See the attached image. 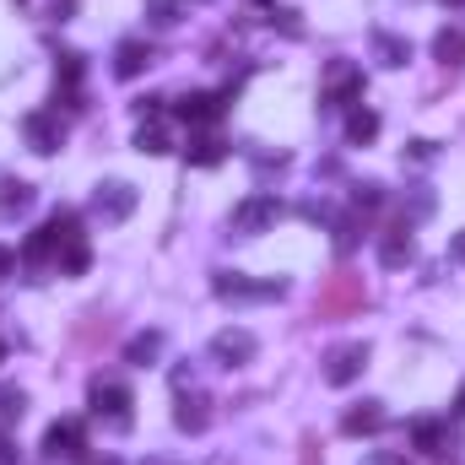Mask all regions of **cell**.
<instances>
[{
	"label": "cell",
	"mask_w": 465,
	"mask_h": 465,
	"mask_svg": "<svg viewBox=\"0 0 465 465\" xmlns=\"http://www.w3.org/2000/svg\"><path fill=\"white\" fill-rule=\"evenodd\" d=\"M135 152H146V157H163V152H168V130H163L157 119H141V130H135Z\"/></svg>",
	"instance_id": "obj_23"
},
{
	"label": "cell",
	"mask_w": 465,
	"mask_h": 465,
	"mask_svg": "<svg viewBox=\"0 0 465 465\" xmlns=\"http://www.w3.org/2000/svg\"><path fill=\"white\" fill-rule=\"evenodd\" d=\"M373 54H379V65H406L411 60V44L395 38V33H373Z\"/></svg>",
	"instance_id": "obj_21"
},
{
	"label": "cell",
	"mask_w": 465,
	"mask_h": 465,
	"mask_svg": "<svg viewBox=\"0 0 465 465\" xmlns=\"http://www.w3.org/2000/svg\"><path fill=\"white\" fill-rule=\"evenodd\" d=\"M0 357H5V347H0Z\"/></svg>",
	"instance_id": "obj_38"
},
{
	"label": "cell",
	"mask_w": 465,
	"mask_h": 465,
	"mask_svg": "<svg viewBox=\"0 0 465 465\" xmlns=\"http://www.w3.org/2000/svg\"><path fill=\"white\" fill-rule=\"evenodd\" d=\"M22 135H27V146H33L38 157H49V152H60V146H65V124H60L54 109L27 114V119H22Z\"/></svg>",
	"instance_id": "obj_7"
},
{
	"label": "cell",
	"mask_w": 465,
	"mask_h": 465,
	"mask_svg": "<svg viewBox=\"0 0 465 465\" xmlns=\"http://www.w3.org/2000/svg\"><path fill=\"white\" fill-rule=\"evenodd\" d=\"M433 54H439L444 65H465V27H444V33L433 38Z\"/></svg>",
	"instance_id": "obj_22"
},
{
	"label": "cell",
	"mask_w": 465,
	"mask_h": 465,
	"mask_svg": "<svg viewBox=\"0 0 465 465\" xmlns=\"http://www.w3.org/2000/svg\"><path fill=\"white\" fill-rule=\"evenodd\" d=\"M357 232H362V223H357V217H341V223H336V249H341V254H351V249H357Z\"/></svg>",
	"instance_id": "obj_27"
},
{
	"label": "cell",
	"mask_w": 465,
	"mask_h": 465,
	"mask_svg": "<svg viewBox=\"0 0 465 465\" xmlns=\"http://www.w3.org/2000/svg\"><path fill=\"white\" fill-rule=\"evenodd\" d=\"M455 417H465V384H460V395H455Z\"/></svg>",
	"instance_id": "obj_34"
},
{
	"label": "cell",
	"mask_w": 465,
	"mask_h": 465,
	"mask_svg": "<svg viewBox=\"0 0 465 465\" xmlns=\"http://www.w3.org/2000/svg\"><path fill=\"white\" fill-rule=\"evenodd\" d=\"M379 201H384V190H379V184H357V212H373Z\"/></svg>",
	"instance_id": "obj_28"
},
{
	"label": "cell",
	"mask_w": 465,
	"mask_h": 465,
	"mask_svg": "<svg viewBox=\"0 0 465 465\" xmlns=\"http://www.w3.org/2000/svg\"><path fill=\"white\" fill-rule=\"evenodd\" d=\"M146 11H152V22H163V27H173V22L184 16V0H146Z\"/></svg>",
	"instance_id": "obj_26"
},
{
	"label": "cell",
	"mask_w": 465,
	"mask_h": 465,
	"mask_svg": "<svg viewBox=\"0 0 465 465\" xmlns=\"http://www.w3.org/2000/svg\"><path fill=\"white\" fill-rule=\"evenodd\" d=\"M82 465H119L114 455H104V460H98V455H93V460H82Z\"/></svg>",
	"instance_id": "obj_35"
},
{
	"label": "cell",
	"mask_w": 465,
	"mask_h": 465,
	"mask_svg": "<svg viewBox=\"0 0 465 465\" xmlns=\"http://www.w3.org/2000/svg\"><path fill=\"white\" fill-rule=\"evenodd\" d=\"M146 465H173V460H146Z\"/></svg>",
	"instance_id": "obj_36"
},
{
	"label": "cell",
	"mask_w": 465,
	"mask_h": 465,
	"mask_svg": "<svg viewBox=\"0 0 465 465\" xmlns=\"http://www.w3.org/2000/svg\"><path fill=\"white\" fill-rule=\"evenodd\" d=\"M179 119L184 124H212V119H223V98L217 93H184L179 98Z\"/></svg>",
	"instance_id": "obj_16"
},
{
	"label": "cell",
	"mask_w": 465,
	"mask_h": 465,
	"mask_svg": "<svg viewBox=\"0 0 465 465\" xmlns=\"http://www.w3.org/2000/svg\"><path fill=\"white\" fill-rule=\"evenodd\" d=\"M325 104L331 109H357L362 104V71L351 60H331V71H325Z\"/></svg>",
	"instance_id": "obj_4"
},
{
	"label": "cell",
	"mask_w": 465,
	"mask_h": 465,
	"mask_svg": "<svg viewBox=\"0 0 465 465\" xmlns=\"http://www.w3.org/2000/svg\"><path fill=\"white\" fill-rule=\"evenodd\" d=\"M11 271H16V254H11V249L0 243V276H11Z\"/></svg>",
	"instance_id": "obj_32"
},
{
	"label": "cell",
	"mask_w": 465,
	"mask_h": 465,
	"mask_svg": "<svg viewBox=\"0 0 465 465\" xmlns=\"http://www.w3.org/2000/svg\"><path fill=\"white\" fill-rule=\"evenodd\" d=\"M157 351H163V336H157V331H141V336L124 341V362L146 368V362H157Z\"/></svg>",
	"instance_id": "obj_20"
},
{
	"label": "cell",
	"mask_w": 465,
	"mask_h": 465,
	"mask_svg": "<svg viewBox=\"0 0 465 465\" xmlns=\"http://www.w3.org/2000/svg\"><path fill=\"white\" fill-rule=\"evenodd\" d=\"M93 417H104L109 428H130V390L119 379H93Z\"/></svg>",
	"instance_id": "obj_5"
},
{
	"label": "cell",
	"mask_w": 465,
	"mask_h": 465,
	"mask_svg": "<svg viewBox=\"0 0 465 465\" xmlns=\"http://www.w3.org/2000/svg\"><path fill=\"white\" fill-rule=\"evenodd\" d=\"M173 422H179L184 433H206V422H212V411H206V395H179V406H173Z\"/></svg>",
	"instance_id": "obj_17"
},
{
	"label": "cell",
	"mask_w": 465,
	"mask_h": 465,
	"mask_svg": "<svg viewBox=\"0 0 465 465\" xmlns=\"http://www.w3.org/2000/svg\"><path fill=\"white\" fill-rule=\"evenodd\" d=\"M450 254H455V260L465 265V232H455V243H450Z\"/></svg>",
	"instance_id": "obj_33"
},
{
	"label": "cell",
	"mask_w": 465,
	"mask_h": 465,
	"mask_svg": "<svg viewBox=\"0 0 465 465\" xmlns=\"http://www.w3.org/2000/svg\"><path fill=\"white\" fill-rule=\"evenodd\" d=\"M411 444H417L422 455H450V450H455V428H450L444 417H417V422H411Z\"/></svg>",
	"instance_id": "obj_9"
},
{
	"label": "cell",
	"mask_w": 465,
	"mask_h": 465,
	"mask_svg": "<svg viewBox=\"0 0 465 465\" xmlns=\"http://www.w3.org/2000/svg\"><path fill=\"white\" fill-rule=\"evenodd\" d=\"M347 135L357 141V146H362V141H373V135H379V114H373V109H362V104L347 109Z\"/></svg>",
	"instance_id": "obj_24"
},
{
	"label": "cell",
	"mask_w": 465,
	"mask_h": 465,
	"mask_svg": "<svg viewBox=\"0 0 465 465\" xmlns=\"http://www.w3.org/2000/svg\"><path fill=\"white\" fill-rule=\"evenodd\" d=\"M130 212H135V184H124V179L98 184V195H93V217H104V223H124Z\"/></svg>",
	"instance_id": "obj_8"
},
{
	"label": "cell",
	"mask_w": 465,
	"mask_h": 465,
	"mask_svg": "<svg viewBox=\"0 0 465 465\" xmlns=\"http://www.w3.org/2000/svg\"><path fill=\"white\" fill-rule=\"evenodd\" d=\"M254 357V336L249 331H217L212 336V362H223V368H238V362H249Z\"/></svg>",
	"instance_id": "obj_12"
},
{
	"label": "cell",
	"mask_w": 465,
	"mask_h": 465,
	"mask_svg": "<svg viewBox=\"0 0 465 465\" xmlns=\"http://www.w3.org/2000/svg\"><path fill=\"white\" fill-rule=\"evenodd\" d=\"M152 60H157V49H152L146 38H124V44H119V54H114V76L130 82V76H141Z\"/></svg>",
	"instance_id": "obj_14"
},
{
	"label": "cell",
	"mask_w": 465,
	"mask_h": 465,
	"mask_svg": "<svg viewBox=\"0 0 465 465\" xmlns=\"http://www.w3.org/2000/svg\"><path fill=\"white\" fill-rule=\"evenodd\" d=\"M0 465H16V444H11L5 433H0Z\"/></svg>",
	"instance_id": "obj_31"
},
{
	"label": "cell",
	"mask_w": 465,
	"mask_h": 465,
	"mask_svg": "<svg viewBox=\"0 0 465 465\" xmlns=\"http://www.w3.org/2000/svg\"><path fill=\"white\" fill-rule=\"evenodd\" d=\"M282 212H287V206H282L276 195H249V201L232 206V228L238 232H271L282 223Z\"/></svg>",
	"instance_id": "obj_6"
},
{
	"label": "cell",
	"mask_w": 465,
	"mask_h": 465,
	"mask_svg": "<svg viewBox=\"0 0 465 465\" xmlns=\"http://www.w3.org/2000/svg\"><path fill=\"white\" fill-rule=\"evenodd\" d=\"M212 292H217V298H228V303H249V298H282V292H287V282H282V276L249 282V276H238V271H217V276H212Z\"/></svg>",
	"instance_id": "obj_3"
},
{
	"label": "cell",
	"mask_w": 465,
	"mask_h": 465,
	"mask_svg": "<svg viewBox=\"0 0 465 465\" xmlns=\"http://www.w3.org/2000/svg\"><path fill=\"white\" fill-rule=\"evenodd\" d=\"M368 465H406V455H395V450H379V455H368Z\"/></svg>",
	"instance_id": "obj_29"
},
{
	"label": "cell",
	"mask_w": 465,
	"mask_h": 465,
	"mask_svg": "<svg viewBox=\"0 0 465 465\" xmlns=\"http://www.w3.org/2000/svg\"><path fill=\"white\" fill-rule=\"evenodd\" d=\"M71 243H82V223H76V212L71 206H60L44 228L27 238V249H22V260H33V265H44V260H54V254H65Z\"/></svg>",
	"instance_id": "obj_1"
},
{
	"label": "cell",
	"mask_w": 465,
	"mask_h": 465,
	"mask_svg": "<svg viewBox=\"0 0 465 465\" xmlns=\"http://www.w3.org/2000/svg\"><path fill=\"white\" fill-rule=\"evenodd\" d=\"M157 109H163V98H141V104H135V114L141 119H157Z\"/></svg>",
	"instance_id": "obj_30"
},
{
	"label": "cell",
	"mask_w": 465,
	"mask_h": 465,
	"mask_svg": "<svg viewBox=\"0 0 465 465\" xmlns=\"http://www.w3.org/2000/svg\"><path fill=\"white\" fill-rule=\"evenodd\" d=\"M184 157H190L195 168H217V163L228 157V141H223V135H212V130H195V135H190V146H184Z\"/></svg>",
	"instance_id": "obj_15"
},
{
	"label": "cell",
	"mask_w": 465,
	"mask_h": 465,
	"mask_svg": "<svg viewBox=\"0 0 465 465\" xmlns=\"http://www.w3.org/2000/svg\"><path fill=\"white\" fill-rule=\"evenodd\" d=\"M341 428H347L351 439H357V433H379V428H384V411H379V401H362V406H351L347 417H341Z\"/></svg>",
	"instance_id": "obj_18"
},
{
	"label": "cell",
	"mask_w": 465,
	"mask_h": 465,
	"mask_svg": "<svg viewBox=\"0 0 465 465\" xmlns=\"http://www.w3.org/2000/svg\"><path fill=\"white\" fill-rule=\"evenodd\" d=\"M362 303H368L362 276L336 271V276H325V287H320V298H314V314H320V320H341V314H357Z\"/></svg>",
	"instance_id": "obj_2"
},
{
	"label": "cell",
	"mask_w": 465,
	"mask_h": 465,
	"mask_svg": "<svg viewBox=\"0 0 465 465\" xmlns=\"http://www.w3.org/2000/svg\"><path fill=\"white\" fill-rule=\"evenodd\" d=\"M411 254H417V243H411V228H406V223H395V228L379 232V265L401 271V265H411Z\"/></svg>",
	"instance_id": "obj_13"
},
{
	"label": "cell",
	"mask_w": 465,
	"mask_h": 465,
	"mask_svg": "<svg viewBox=\"0 0 465 465\" xmlns=\"http://www.w3.org/2000/svg\"><path fill=\"white\" fill-rule=\"evenodd\" d=\"M33 206V184L27 179H0V217H16Z\"/></svg>",
	"instance_id": "obj_19"
},
{
	"label": "cell",
	"mask_w": 465,
	"mask_h": 465,
	"mask_svg": "<svg viewBox=\"0 0 465 465\" xmlns=\"http://www.w3.org/2000/svg\"><path fill=\"white\" fill-rule=\"evenodd\" d=\"M82 450H87L82 422H54V428L44 433V460H76Z\"/></svg>",
	"instance_id": "obj_10"
},
{
	"label": "cell",
	"mask_w": 465,
	"mask_h": 465,
	"mask_svg": "<svg viewBox=\"0 0 465 465\" xmlns=\"http://www.w3.org/2000/svg\"><path fill=\"white\" fill-rule=\"evenodd\" d=\"M444 5H465V0H444Z\"/></svg>",
	"instance_id": "obj_37"
},
{
	"label": "cell",
	"mask_w": 465,
	"mask_h": 465,
	"mask_svg": "<svg viewBox=\"0 0 465 465\" xmlns=\"http://www.w3.org/2000/svg\"><path fill=\"white\" fill-rule=\"evenodd\" d=\"M362 368H368V347H362V341H351V347H336L331 357H325V379H331L336 390H341V384H351Z\"/></svg>",
	"instance_id": "obj_11"
},
{
	"label": "cell",
	"mask_w": 465,
	"mask_h": 465,
	"mask_svg": "<svg viewBox=\"0 0 465 465\" xmlns=\"http://www.w3.org/2000/svg\"><path fill=\"white\" fill-rule=\"evenodd\" d=\"M22 411H27V395H22L16 384H0V428L22 422Z\"/></svg>",
	"instance_id": "obj_25"
}]
</instances>
